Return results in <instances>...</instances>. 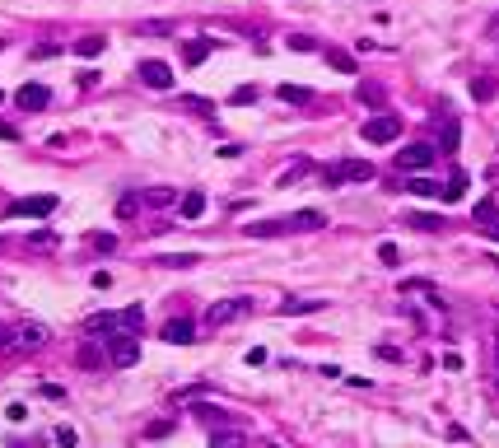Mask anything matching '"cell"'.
I'll use <instances>...</instances> for the list:
<instances>
[{
	"mask_svg": "<svg viewBox=\"0 0 499 448\" xmlns=\"http://www.w3.org/2000/svg\"><path fill=\"white\" fill-rule=\"evenodd\" d=\"M103 355H108V364H117V369H131L135 359H140V346L131 341V332H108Z\"/></svg>",
	"mask_w": 499,
	"mask_h": 448,
	"instance_id": "obj_1",
	"label": "cell"
},
{
	"mask_svg": "<svg viewBox=\"0 0 499 448\" xmlns=\"http://www.w3.org/2000/svg\"><path fill=\"white\" fill-rule=\"evenodd\" d=\"M369 178H374V164H369V159H345V164H336V168L322 173L327 187H341V182H369Z\"/></svg>",
	"mask_w": 499,
	"mask_h": 448,
	"instance_id": "obj_2",
	"label": "cell"
},
{
	"mask_svg": "<svg viewBox=\"0 0 499 448\" xmlns=\"http://www.w3.org/2000/svg\"><path fill=\"white\" fill-rule=\"evenodd\" d=\"M359 135H364L369 145H392V140L401 135V122H397V117H388V112H378V117H369V122L359 126Z\"/></svg>",
	"mask_w": 499,
	"mask_h": 448,
	"instance_id": "obj_3",
	"label": "cell"
},
{
	"mask_svg": "<svg viewBox=\"0 0 499 448\" xmlns=\"http://www.w3.org/2000/svg\"><path fill=\"white\" fill-rule=\"evenodd\" d=\"M56 211V196H19V201H10V220H43V215Z\"/></svg>",
	"mask_w": 499,
	"mask_h": 448,
	"instance_id": "obj_4",
	"label": "cell"
},
{
	"mask_svg": "<svg viewBox=\"0 0 499 448\" xmlns=\"http://www.w3.org/2000/svg\"><path fill=\"white\" fill-rule=\"evenodd\" d=\"M434 159H439V150L425 145V140H415V145H406V150L397 155V168H406V173H425Z\"/></svg>",
	"mask_w": 499,
	"mask_h": 448,
	"instance_id": "obj_5",
	"label": "cell"
},
{
	"mask_svg": "<svg viewBox=\"0 0 499 448\" xmlns=\"http://www.w3.org/2000/svg\"><path fill=\"white\" fill-rule=\"evenodd\" d=\"M243 313H247L243 299H224V303H211L206 323H211V327H224V323H233V318H243Z\"/></svg>",
	"mask_w": 499,
	"mask_h": 448,
	"instance_id": "obj_6",
	"label": "cell"
},
{
	"mask_svg": "<svg viewBox=\"0 0 499 448\" xmlns=\"http://www.w3.org/2000/svg\"><path fill=\"white\" fill-rule=\"evenodd\" d=\"M168 341V346H187L191 336H196V327H191V318H168L164 323V332H159Z\"/></svg>",
	"mask_w": 499,
	"mask_h": 448,
	"instance_id": "obj_7",
	"label": "cell"
},
{
	"mask_svg": "<svg viewBox=\"0 0 499 448\" xmlns=\"http://www.w3.org/2000/svg\"><path fill=\"white\" fill-rule=\"evenodd\" d=\"M140 79L150 84V89H173V70H168L164 61H145V66H140Z\"/></svg>",
	"mask_w": 499,
	"mask_h": 448,
	"instance_id": "obj_8",
	"label": "cell"
},
{
	"mask_svg": "<svg viewBox=\"0 0 499 448\" xmlns=\"http://www.w3.org/2000/svg\"><path fill=\"white\" fill-rule=\"evenodd\" d=\"M47 99H52V94H47V84H23L14 103H19L23 112H38V108H47Z\"/></svg>",
	"mask_w": 499,
	"mask_h": 448,
	"instance_id": "obj_9",
	"label": "cell"
},
{
	"mask_svg": "<svg viewBox=\"0 0 499 448\" xmlns=\"http://www.w3.org/2000/svg\"><path fill=\"white\" fill-rule=\"evenodd\" d=\"M14 346H23V350H38V346H47V327H19V332H14Z\"/></svg>",
	"mask_w": 499,
	"mask_h": 448,
	"instance_id": "obj_10",
	"label": "cell"
},
{
	"mask_svg": "<svg viewBox=\"0 0 499 448\" xmlns=\"http://www.w3.org/2000/svg\"><path fill=\"white\" fill-rule=\"evenodd\" d=\"M211 38H196V43H182V61H187V66H201V61H206V56H211Z\"/></svg>",
	"mask_w": 499,
	"mask_h": 448,
	"instance_id": "obj_11",
	"label": "cell"
},
{
	"mask_svg": "<svg viewBox=\"0 0 499 448\" xmlns=\"http://www.w3.org/2000/svg\"><path fill=\"white\" fill-rule=\"evenodd\" d=\"M476 224H486V234L499 243V211H495V201H481L476 206Z\"/></svg>",
	"mask_w": 499,
	"mask_h": 448,
	"instance_id": "obj_12",
	"label": "cell"
},
{
	"mask_svg": "<svg viewBox=\"0 0 499 448\" xmlns=\"http://www.w3.org/2000/svg\"><path fill=\"white\" fill-rule=\"evenodd\" d=\"M140 327H145V308L140 303H131V308L117 313V332H140Z\"/></svg>",
	"mask_w": 499,
	"mask_h": 448,
	"instance_id": "obj_13",
	"label": "cell"
},
{
	"mask_svg": "<svg viewBox=\"0 0 499 448\" xmlns=\"http://www.w3.org/2000/svg\"><path fill=\"white\" fill-rule=\"evenodd\" d=\"M327 224V215L322 211H299V215H289L285 220V229H322Z\"/></svg>",
	"mask_w": 499,
	"mask_h": 448,
	"instance_id": "obj_14",
	"label": "cell"
},
{
	"mask_svg": "<svg viewBox=\"0 0 499 448\" xmlns=\"http://www.w3.org/2000/svg\"><path fill=\"white\" fill-rule=\"evenodd\" d=\"M359 103H369V108H383V103H388V89H383V84H374V79H359Z\"/></svg>",
	"mask_w": 499,
	"mask_h": 448,
	"instance_id": "obj_15",
	"label": "cell"
},
{
	"mask_svg": "<svg viewBox=\"0 0 499 448\" xmlns=\"http://www.w3.org/2000/svg\"><path fill=\"white\" fill-rule=\"evenodd\" d=\"M211 444H215V448H224V444H252V435H243V430H229V425H220V430H211Z\"/></svg>",
	"mask_w": 499,
	"mask_h": 448,
	"instance_id": "obj_16",
	"label": "cell"
},
{
	"mask_svg": "<svg viewBox=\"0 0 499 448\" xmlns=\"http://www.w3.org/2000/svg\"><path fill=\"white\" fill-rule=\"evenodd\" d=\"M406 224H415V229H425V234H439V229H448L439 215H420V211H410L406 215Z\"/></svg>",
	"mask_w": 499,
	"mask_h": 448,
	"instance_id": "obj_17",
	"label": "cell"
},
{
	"mask_svg": "<svg viewBox=\"0 0 499 448\" xmlns=\"http://www.w3.org/2000/svg\"><path fill=\"white\" fill-rule=\"evenodd\" d=\"M247 234L252 238H276V234H285V220H257V224H247Z\"/></svg>",
	"mask_w": 499,
	"mask_h": 448,
	"instance_id": "obj_18",
	"label": "cell"
},
{
	"mask_svg": "<svg viewBox=\"0 0 499 448\" xmlns=\"http://www.w3.org/2000/svg\"><path fill=\"white\" fill-rule=\"evenodd\" d=\"M178 211H182V220H196V215L206 211V196H201V191H187V196L178 201Z\"/></svg>",
	"mask_w": 499,
	"mask_h": 448,
	"instance_id": "obj_19",
	"label": "cell"
},
{
	"mask_svg": "<svg viewBox=\"0 0 499 448\" xmlns=\"http://www.w3.org/2000/svg\"><path fill=\"white\" fill-rule=\"evenodd\" d=\"M471 99H481V103L495 99V75H476L471 79Z\"/></svg>",
	"mask_w": 499,
	"mask_h": 448,
	"instance_id": "obj_20",
	"label": "cell"
},
{
	"mask_svg": "<svg viewBox=\"0 0 499 448\" xmlns=\"http://www.w3.org/2000/svg\"><path fill=\"white\" fill-rule=\"evenodd\" d=\"M322 308V299H289V303H280V313H318Z\"/></svg>",
	"mask_w": 499,
	"mask_h": 448,
	"instance_id": "obj_21",
	"label": "cell"
},
{
	"mask_svg": "<svg viewBox=\"0 0 499 448\" xmlns=\"http://www.w3.org/2000/svg\"><path fill=\"white\" fill-rule=\"evenodd\" d=\"M84 327H89V332H117V313H94Z\"/></svg>",
	"mask_w": 499,
	"mask_h": 448,
	"instance_id": "obj_22",
	"label": "cell"
},
{
	"mask_svg": "<svg viewBox=\"0 0 499 448\" xmlns=\"http://www.w3.org/2000/svg\"><path fill=\"white\" fill-rule=\"evenodd\" d=\"M99 52H103V38H94V33L75 43V56H99Z\"/></svg>",
	"mask_w": 499,
	"mask_h": 448,
	"instance_id": "obj_23",
	"label": "cell"
},
{
	"mask_svg": "<svg viewBox=\"0 0 499 448\" xmlns=\"http://www.w3.org/2000/svg\"><path fill=\"white\" fill-rule=\"evenodd\" d=\"M457 135H462V131H457V122H453V117H448V122H444V131H439V140H444V150H457Z\"/></svg>",
	"mask_w": 499,
	"mask_h": 448,
	"instance_id": "obj_24",
	"label": "cell"
},
{
	"mask_svg": "<svg viewBox=\"0 0 499 448\" xmlns=\"http://www.w3.org/2000/svg\"><path fill=\"white\" fill-rule=\"evenodd\" d=\"M135 211H140V196H122V201H117V220H131Z\"/></svg>",
	"mask_w": 499,
	"mask_h": 448,
	"instance_id": "obj_25",
	"label": "cell"
},
{
	"mask_svg": "<svg viewBox=\"0 0 499 448\" xmlns=\"http://www.w3.org/2000/svg\"><path fill=\"white\" fill-rule=\"evenodd\" d=\"M252 99H257V89H252V84H243V89H233V94H229V103H233V108H247Z\"/></svg>",
	"mask_w": 499,
	"mask_h": 448,
	"instance_id": "obj_26",
	"label": "cell"
},
{
	"mask_svg": "<svg viewBox=\"0 0 499 448\" xmlns=\"http://www.w3.org/2000/svg\"><path fill=\"white\" fill-rule=\"evenodd\" d=\"M378 257H383V267H397L401 252H397V243H378Z\"/></svg>",
	"mask_w": 499,
	"mask_h": 448,
	"instance_id": "obj_27",
	"label": "cell"
},
{
	"mask_svg": "<svg viewBox=\"0 0 499 448\" xmlns=\"http://www.w3.org/2000/svg\"><path fill=\"white\" fill-rule=\"evenodd\" d=\"M140 201H150V206H168V201H173V191H168V187H155V191H145Z\"/></svg>",
	"mask_w": 499,
	"mask_h": 448,
	"instance_id": "obj_28",
	"label": "cell"
},
{
	"mask_svg": "<svg viewBox=\"0 0 499 448\" xmlns=\"http://www.w3.org/2000/svg\"><path fill=\"white\" fill-rule=\"evenodd\" d=\"M303 173H313V164H308V159H299L294 168H285V173H280V182H294V178H303Z\"/></svg>",
	"mask_w": 499,
	"mask_h": 448,
	"instance_id": "obj_29",
	"label": "cell"
},
{
	"mask_svg": "<svg viewBox=\"0 0 499 448\" xmlns=\"http://www.w3.org/2000/svg\"><path fill=\"white\" fill-rule=\"evenodd\" d=\"M280 99H285V103H308V89H294V84H280Z\"/></svg>",
	"mask_w": 499,
	"mask_h": 448,
	"instance_id": "obj_30",
	"label": "cell"
},
{
	"mask_svg": "<svg viewBox=\"0 0 499 448\" xmlns=\"http://www.w3.org/2000/svg\"><path fill=\"white\" fill-rule=\"evenodd\" d=\"M79 364H84V369H99V364H103V355H99L94 346H84V350H79Z\"/></svg>",
	"mask_w": 499,
	"mask_h": 448,
	"instance_id": "obj_31",
	"label": "cell"
},
{
	"mask_svg": "<svg viewBox=\"0 0 499 448\" xmlns=\"http://www.w3.org/2000/svg\"><path fill=\"white\" fill-rule=\"evenodd\" d=\"M327 61H332L336 70H355V56H345V52H327Z\"/></svg>",
	"mask_w": 499,
	"mask_h": 448,
	"instance_id": "obj_32",
	"label": "cell"
},
{
	"mask_svg": "<svg viewBox=\"0 0 499 448\" xmlns=\"http://www.w3.org/2000/svg\"><path fill=\"white\" fill-rule=\"evenodd\" d=\"M94 247H99V252H112V247H117V234H94Z\"/></svg>",
	"mask_w": 499,
	"mask_h": 448,
	"instance_id": "obj_33",
	"label": "cell"
},
{
	"mask_svg": "<svg viewBox=\"0 0 499 448\" xmlns=\"http://www.w3.org/2000/svg\"><path fill=\"white\" fill-rule=\"evenodd\" d=\"M187 108H191V112H201V117H206V112H215V103H211V99H187Z\"/></svg>",
	"mask_w": 499,
	"mask_h": 448,
	"instance_id": "obj_34",
	"label": "cell"
},
{
	"mask_svg": "<svg viewBox=\"0 0 499 448\" xmlns=\"http://www.w3.org/2000/svg\"><path fill=\"white\" fill-rule=\"evenodd\" d=\"M159 267H196V257H191V252H187V257H164Z\"/></svg>",
	"mask_w": 499,
	"mask_h": 448,
	"instance_id": "obj_35",
	"label": "cell"
},
{
	"mask_svg": "<svg viewBox=\"0 0 499 448\" xmlns=\"http://www.w3.org/2000/svg\"><path fill=\"white\" fill-rule=\"evenodd\" d=\"M164 435H173V420H159V425H150V439H164Z\"/></svg>",
	"mask_w": 499,
	"mask_h": 448,
	"instance_id": "obj_36",
	"label": "cell"
},
{
	"mask_svg": "<svg viewBox=\"0 0 499 448\" xmlns=\"http://www.w3.org/2000/svg\"><path fill=\"white\" fill-rule=\"evenodd\" d=\"M52 439H56V444H75V430H70V425H61Z\"/></svg>",
	"mask_w": 499,
	"mask_h": 448,
	"instance_id": "obj_37",
	"label": "cell"
},
{
	"mask_svg": "<svg viewBox=\"0 0 499 448\" xmlns=\"http://www.w3.org/2000/svg\"><path fill=\"white\" fill-rule=\"evenodd\" d=\"M10 346H14V332H10L5 323H0V350H10Z\"/></svg>",
	"mask_w": 499,
	"mask_h": 448,
	"instance_id": "obj_38",
	"label": "cell"
},
{
	"mask_svg": "<svg viewBox=\"0 0 499 448\" xmlns=\"http://www.w3.org/2000/svg\"><path fill=\"white\" fill-rule=\"evenodd\" d=\"M0 140H19V131H14V126H5V122H0Z\"/></svg>",
	"mask_w": 499,
	"mask_h": 448,
	"instance_id": "obj_39",
	"label": "cell"
},
{
	"mask_svg": "<svg viewBox=\"0 0 499 448\" xmlns=\"http://www.w3.org/2000/svg\"><path fill=\"white\" fill-rule=\"evenodd\" d=\"M486 28H490V38H499V19H490V23H486Z\"/></svg>",
	"mask_w": 499,
	"mask_h": 448,
	"instance_id": "obj_40",
	"label": "cell"
},
{
	"mask_svg": "<svg viewBox=\"0 0 499 448\" xmlns=\"http://www.w3.org/2000/svg\"><path fill=\"white\" fill-rule=\"evenodd\" d=\"M495 369H499V341H495Z\"/></svg>",
	"mask_w": 499,
	"mask_h": 448,
	"instance_id": "obj_41",
	"label": "cell"
},
{
	"mask_svg": "<svg viewBox=\"0 0 499 448\" xmlns=\"http://www.w3.org/2000/svg\"><path fill=\"white\" fill-rule=\"evenodd\" d=\"M0 47H5V43H0Z\"/></svg>",
	"mask_w": 499,
	"mask_h": 448,
	"instance_id": "obj_42",
	"label": "cell"
}]
</instances>
